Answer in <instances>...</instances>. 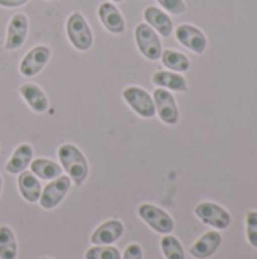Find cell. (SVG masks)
Returning a JSON list of instances; mask_svg holds the SVG:
<instances>
[{
	"instance_id": "obj_1",
	"label": "cell",
	"mask_w": 257,
	"mask_h": 259,
	"mask_svg": "<svg viewBox=\"0 0 257 259\" xmlns=\"http://www.w3.org/2000/svg\"><path fill=\"white\" fill-rule=\"evenodd\" d=\"M58 158L67 173V176L71 179V182H74V185L80 187L89 173V167H88V161L85 158V155L80 152L79 147H76L74 144H62L58 149Z\"/></svg>"
},
{
	"instance_id": "obj_2",
	"label": "cell",
	"mask_w": 257,
	"mask_h": 259,
	"mask_svg": "<svg viewBox=\"0 0 257 259\" xmlns=\"http://www.w3.org/2000/svg\"><path fill=\"white\" fill-rule=\"evenodd\" d=\"M67 36L71 46L79 52H86L91 49L94 36L91 27L80 12H73L67 20Z\"/></svg>"
},
{
	"instance_id": "obj_3",
	"label": "cell",
	"mask_w": 257,
	"mask_h": 259,
	"mask_svg": "<svg viewBox=\"0 0 257 259\" xmlns=\"http://www.w3.org/2000/svg\"><path fill=\"white\" fill-rule=\"evenodd\" d=\"M135 41L144 58L158 61L162 55V42L158 32L147 23H141L135 29Z\"/></svg>"
},
{
	"instance_id": "obj_4",
	"label": "cell",
	"mask_w": 257,
	"mask_h": 259,
	"mask_svg": "<svg viewBox=\"0 0 257 259\" xmlns=\"http://www.w3.org/2000/svg\"><path fill=\"white\" fill-rule=\"evenodd\" d=\"M123 99L127 105L142 118H151L156 115L153 97L139 87H127L123 91Z\"/></svg>"
},
{
	"instance_id": "obj_5",
	"label": "cell",
	"mask_w": 257,
	"mask_h": 259,
	"mask_svg": "<svg viewBox=\"0 0 257 259\" xmlns=\"http://www.w3.org/2000/svg\"><path fill=\"white\" fill-rule=\"evenodd\" d=\"M138 215L144 223H147L153 231L158 234H170L174 229L173 219L161 208L151 205V203H142L138 208Z\"/></svg>"
},
{
	"instance_id": "obj_6",
	"label": "cell",
	"mask_w": 257,
	"mask_h": 259,
	"mask_svg": "<svg viewBox=\"0 0 257 259\" xmlns=\"http://www.w3.org/2000/svg\"><path fill=\"white\" fill-rule=\"evenodd\" d=\"M71 187V179L65 175H61L59 178L50 181V184L41 191L39 197V206L42 209H53L56 208L67 196L68 190Z\"/></svg>"
},
{
	"instance_id": "obj_7",
	"label": "cell",
	"mask_w": 257,
	"mask_h": 259,
	"mask_svg": "<svg viewBox=\"0 0 257 259\" xmlns=\"http://www.w3.org/2000/svg\"><path fill=\"white\" fill-rule=\"evenodd\" d=\"M195 215L208 226L215 229H226L229 228L232 217L230 214L220 205L212 202H203L195 206Z\"/></svg>"
},
{
	"instance_id": "obj_8",
	"label": "cell",
	"mask_w": 257,
	"mask_h": 259,
	"mask_svg": "<svg viewBox=\"0 0 257 259\" xmlns=\"http://www.w3.org/2000/svg\"><path fill=\"white\" fill-rule=\"evenodd\" d=\"M50 49L47 46H36L26 53L20 62V73L26 77L36 76L50 59Z\"/></svg>"
},
{
	"instance_id": "obj_9",
	"label": "cell",
	"mask_w": 257,
	"mask_h": 259,
	"mask_svg": "<svg viewBox=\"0 0 257 259\" xmlns=\"http://www.w3.org/2000/svg\"><path fill=\"white\" fill-rule=\"evenodd\" d=\"M156 114L165 124H176L179 121V108L173 94L168 90L158 88L153 94Z\"/></svg>"
},
{
	"instance_id": "obj_10",
	"label": "cell",
	"mask_w": 257,
	"mask_h": 259,
	"mask_svg": "<svg viewBox=\"0 0 257 259\" xmlns=\"http://www.w3.org/2000/svg\"><path fill=\"white\" fill-rule=\"evenodd\" d=\"M29 32V20L24 14H15L9 24H8V33H6V41H5V49L6 50H18Z\"/></svg>"
},
{
	"instance_id": "obj_11",
	"label": "cell",
	"mask_w": 257,
	"mask_h": 259,
	"mask_svg": "<svg viewBox=\"0 0 257 259\" xmlns=\"http://www.w3.org/2000/svg\"><path fill=\"white\" fill-rule=\"evenodd\" d=\"M176 38L182 46H185L186 49H189L198 55L203 53L208 47L206 35L198 27H195L192 24H180L176 29Z\"/></svg>"
},
{
	"instance_id": "obj_12",
	"label": "cell",
	"mask_w": 257,
	"mask_h": 259,
	"mask_svg": "<svg viewBox=\"0 0 257 259\" xmlns=\"http://www.w3.org/2000/svg\"><path fill=\"white\" fill-rule=\"evenodd\" d=\"M124 226L118 220H109L100 225L91 235V243L94 246H111L121 238Z\"/></svg>"
},
{
	"instance_id": "obj_13",
	"label": "cell",
	"mask_w": 257,
	"mask_h": 259,
	"mask_svg": "<svg viewBox=\"0 0 257 259\" xmlns=\"http://www.w3.org/2000/svg\"><path fill=\"white\" fill-rule=\"evenodd\" d=\"M98 18L101 24L106 27V30H109L111 33L118 35V33H123L126 29L124 17L121 15L120 9L111 2H105L98 6Z\"/></svg>"
},
{
	"instance_id": "obj_14",
	"label": "cell",
	"mask_w": 257,
	"mask_h": 259,
	"mask_svg": "<svg viewBox=\"0 0 257 259\" xmlns=\"http://www.w3.org/2000/svg\"><path fill=\"white\" fill-rule=\"evenodd\" d=\"M20 94L21 97L26 100V103L29 105V108L36 112V114H42L47 112L48 109V99L45 96V93L35 83H24L20 87Z\"/></svg>"
},
{
	"instance_id": "obj_15",
	"label": "cell",
	"mask_w": 257,
	"mask_h": 259,
	"mask_svg": "<svg viewBox=\"0 0 257 259\" xmlns=\"http://www.w3.org/2000/svg\"><path fill=\"white\" fill-rule=\"evenodd\" d=\"M221 235L217 232V231H211V232H206L201 238H198L192 247L189 249V253L197 259H206L209 256H212L217 249L220 247L221 244Z\"/></svg>"
},
{
	"instance_id": "obj_16",
	"label": "cell",
	"mask_w": 257,
	"mask_h": 259,
	"mask_svg": "<svg viewBox=\"0 0 257 259\" xmlns=\"http://www.w3.org/2000/svg\"><path fill=\"white\" fill-rule=\"evenodd\" d=\"M18 190L21 197L29 203H35L41 197V184L32 171L24 170L18 175Z\"/></svg>"
},
{
	"instance_id": "obj_17",
	"label": "cell",
	"mask_w": 257,
	"mask_h": 259,
	"mask_svg": "<svg viewBox=\"0 0 257 259\" xmlns=\"http://www.w3.org/2000/svg\"><path fill=\"white\" fill-rule=\"evenodd\" d=\"M144 18H145V23L148 26H151L156 32H159V35H162V36H170L171 35V32H173V21L159 8L148 6L144 11Z\"/></svg>"
},
{
	"instance_id": "obj_18",
	"label": "cell",
	"mask_w": 257,
	"mask_h": 259,
	"mask_svg": "<svg viewBox=\"0 0 257 259\" xmlns=\"http://www.w3.org/2000/svg\"><path fill=\"white\" fill-rule=\"evenodd\" d=\"M33 158V149L30 144H20L15 152L12 153V156L9 158L8 164H6V171L11 175H20L21 171H24Z\"/></svg>"
},
{
	"instance_id": "obj_19",
	"label": "cell",
	"mask_w": 257,
	"mask_h": 259,
	"mask_svg": "<svg viewBox=\"0 0 257 259\" xmlns=\"http://www.w3.org/2000/svg\"><path fill=\"white\" fill-rule=\"evenodd\" d=\"M153 83L156 87H161V88H168L171 91H180V93H185L188 90V83H186V79L177 73H173V71H165V70H159L153 74L151 77Z\"/></svg>"
},
{
	"instance_id": "obj_20",
	"label": "cell",
	"mask_w": 257,
	"mask_h": 259,
	"mask_svg": "<svg viewBox=\"0 0 257 259\" xmlns=\"http://www.w3.org/2000/svg\"><path fill=\"white\" fill-rule=\"evenodd\" d=\"M30 171L42 181H53L62 175V167L50 159L38 158L30 162Z\"/></svg>"
},
{
	"instance_id": "obj_21",
	"label": "cell",
	"mask_w": 257,
	"mask_h": 259,
	"mask_svg": "<svg viewBox=\"0 0 257 259\" xmlns=\"http://www.w3.org/2000/svg\"><path fill=\"white\" fill-rule=\"evenodd\" d=\"M161 59H162V64L170 68L171 71H177V73H185L189 70V59L186 55L180 53V52H176V50H162V55H161Z\"/></svg>"
},
{
	"instance_id": "obj_22",
	"label": "cell",
	"mask_w": 257,
	"mask_h": 259,
	"mask_svg": "<svg viewBox=\"0 0 257 259\" xmlns=\"http://www.w3.org/2000/svg\"><path fill=\"white\" fill-rule=\"evenodd\" d=\"M0 259H17V240L8 226L0 228Z\"/></svg>"
},
{
	"instance_id": "obj_23",
	"label": "cell",
	"mask_w": 257,
	"mask_h": 259,
	"mask_svg": "<svg viewBox=\"0 0 257 259\" xmlns=\"http://www.w3.org/2000/svg\"><path fill=\"white\" fill-rule=\"evenodd\" d=\"M161 249L167 259H185V252L180 241L173 235H165L161 240Z\"/></svg>"
},
{
	"instance_id": "obj_24",
	"label": "cell",
	"mask_w": 257,
	"mask_h": 259,
	"mask_svg": "<svg viewBox=\"0 0 257 259\" xmlns=\"http://www.w3.org/2000/svg\"><path fill=\"white\" fill-rule=\"evenodd\" d=\"M86 259H121V253L118 249L112 246H95L86 250Z\"/></svg>"
},
{
	"instance_id": "obj_25",
	"label": "cell",
	"mask_w": 257,
	"mask_h": 259,
	"mask_svg": "<svg viewBox=\"0 0 257 259\" xmlns=\"http://www.w3.org/2000/svg\"><path fill=\"white\" fill-rule=\"evenodd\" d=\"M247 240L248 243L257 247V212L251 211L247 214Z\"/></svg>"
},
{
	"instance_id": "obj_26",
	"label": "cell",
	"mask_w": 257,
	"mask_h": 259,
	"mask_svg": "<svg viewBox=\"0 0 257 259\" xmlns=\"http://www.w3.org/2000/svg\"><path fill=\"white\" fill-rule=\"evenodd\" d=\"M158 3L165 11H168L170 14H174V15H180L186 11V5L183 0H158Z\"/></svg>"
},
{
	"instance_id": "obj_27",
	"label": "cell",
	"mask_w": 257,
	"mask_h": 259,
	"mask_svg": "<svg viewBox=\"0 0 257 259\" xmlns=\"http://www.w3.org/2000/svg\"><path fill=\"white\" fill-rule=\"evenodd\" d=\"M123 259H142V249H141V246L136 244V243L129 244L126 247V250H124Z\"/></svg>"
},
{
	"instance_id": "obj_28",
	"label": "cell",
	"mask_w": 257,
	"mask_h": 259,
	"mask_svg": "<svg viewBox=\"0 0 257 259\" xmlns=\"http://www.w3.org/2000/svg\"><path fill=\"white\" fill-rule=\"evenodd\" d=\"M29 0H0V6L3 8H18L27 3Z\"/></svg>"
},
{
	"instance_id": "obj_29",
	"label": "cell",
	"mask_w": 257,
	"mask_h": 259,
	"mask_svg": "<svg viewBox=\"0 0 257 259\" xmlns=\"http://www.w3.org/2000/svg\"><path fill=\"white\" fill-rule=\"evenodd\" d=\"M0 194H2V176H0Z\"/></svg>"
},
{
	"instance_id": "obj_30",
	"label": "cell",
	"mask_w": 257,
	"mask_h": 259,
	"mask_svg": "<svg viewBox=\"0 0 257 259\" xmlns=\"http://www.w3.org/2000/svg\"><path fill=\"white\" fill-rule=\"evenodd\" d=\"M112 2H115V3H120V2H123V0H112Z\"/></svg>"
},
{
	"instance_id": "obj_31",
	"label": "cell",
	"mask_w": 257,
	"mask_h": 259,
	"mask_svg": "<svg viewBox=\"0 0 257 259\" xmlns=\"http://www.w3.org/2000/svg\"><path fill=\"white\" fill-rule=\"evenodd\" d=\"M41 259H50V258H41Z\"/></svg>"
}]
</instances>
